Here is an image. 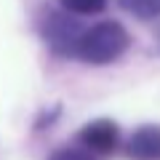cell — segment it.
<instances>
[{"label": "cell", "instance_id": "obj_5", "mask_svg": "<svg viewBox=\"0 0 160 160\" xmlns=\"http://www.w3.org/2000/svg\"><path fill=\"white\" fill-rule=\"evenodd\" d=\"M120 6L139 19H158L160 16V0H120Z\"/></svg>", "mask_w": 160, "mask_h": 160}, {"label": "cell", "instance_id": "obj_4", "mask_svg": "<svg viewBox=\"0 0 160 160\" xmlns=\"http://www.w3.org/2000/svg\"><path fill=\"white\" fill-rule=\"evenodd\" d=\"M80 35L83 32H78V27L69 24L64 16H51L48 19V43L53 48H59V51H72L75 53Z\"/></svg>", "mask_w": 160, "mask_h": 160}, {"label": "cell", "instance_id": "obj_6", "mask_svg": "<svg viewBox=\"0 0 160 160\" xmlns=\"http://www.w3.org/2000/svg\"><path fill=\"white\" fill-rule=\"evenodd\" d=\"M62 6L67 8L69 13H78V16H91V13H99L107 0H62Z\"/></svg>", "mask_w": 160, "mask_h": 160}, {"label": "cell", "instance_id": "obj_2", "mask_svg": "<svg viewBox=\"0 0 160 160\" xmlns=\"http://www.w3.org/2000/svg\"><path fill=\"white\" fill-rule=\"evenodd\" d=\"M118 126L112 120H93L88 123L83 131H80V144L83 149L91 155H109L115 147H118Z\"/></svg>", "mask_w": 160, "mask_h": 160}, {"label": "cell", "instance_id": "obj_1", "mask_svg": "<svg viewBox=\"0 0 160 160\" xmlns=\"http://www.w3.org/2000/svg\"><path fill=\"white\" fill-rule=\"evenodd\" d=\"M128 48V32L118 22H102L86 29L78 40V53L88 64H109Z\"/></svg>", "mask_w": 160, "mask_h": 160}, {"label": "cell", "instance_id": "obj_3", "mask_svg": "<svg viewBox=\"0 0 160 160\" xmlns=\"http://www.w3.org/2000/svg\"><path fill=\"white\" fill-rule=\"evenodd\" d=\"M131 160H160V126H144L128 139L126 147Z\"/></svg>", "mask_w": 160, "mask_h": 160}, {"label": "cell", "instance_id": "obj_7", "mask_svg": "<svg viewBox=\"0 0 160 160\" xmlns=\"http://www.w3.org/2000/svg\"><path fill=\"white\" fill-rule=\"evenodd\" d=\"M51 160H93V155L80 147H67V149H59Z\"/></svg>", "mask_w": 160, "mask_h": 160}]
</instances>
